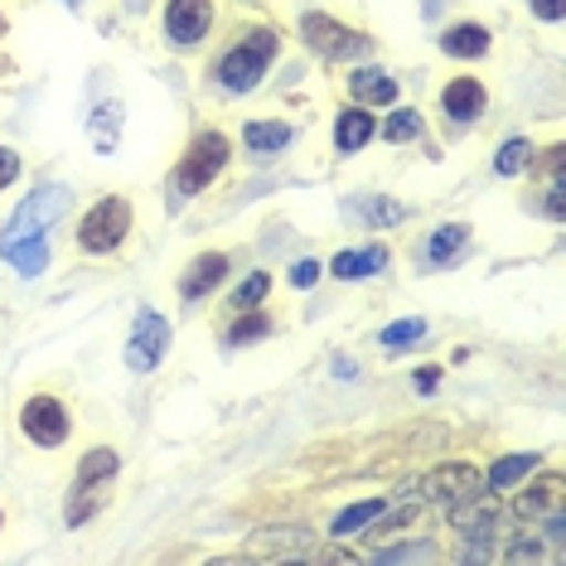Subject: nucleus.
<instances>
[{"mask_svg": "<svg viewBox=\"0 0 566 566\" xmlns=\"http://www.w3.org/2000/svg\"><path fill=\"white\" fill-rule=\"evenodd\" d=\"M276 49H281V34L272 24H248L242 40L228 44L213 59V87H223V93H252V87H262Z\"/></svg>", "mask_w": 566, "mask_h": 566, "instance_id": "1", "label": "nucleus"}, {"mask_svg": "<svg viewBox=\"0 0 566 566\" xmlns=\"http://www.w3.org/2000/svg\"><path fill=\"white\" fill-rule=\"evenodd\" d=\"M228 165H233V140H228V132H218V126H203V132L185 146V156L175 160L170 185L185 199H195V195H203V189H209L213 179L228 170Z\"/></svg>", "mask_w": 566, "mask_h": 566, "instance_id": "2", "label": "nucleus"}, {"mask_svg": "<svg viewBox=\"0 0 566 566\" xmlns=\"http://www.w3.org/2000/svg\"><path fill=\"white\" fill-rule=\"evenodd\" d=\"M132 223H136L132 199H122V195L97 199L93 209L78 218V248H83L87 256H112L126 238H132Z\"/></svg>", "mask_w": 566, "mask_h": 566, "instance_id": "3", "label": "nucleus"}, {"mask_svg": "<svg viewBox=\"0 0 566 566\" xmlns=\"http://www.w3.org/2000/svg\"><path fill=\"white\" fill-rule=\"evenodd\" d=\"M73 209V189L69 185H40L30 189V199L20 203L15 213H10L6 233H0V248L6 242H24V238H49V228L63 223Z\"/></svg>", "mask_w": 566, "mask_h": 566, "instance_id": "4", "label": "nucleus"}, {"mask_svg": "<svg viewBox=\"0 0 566 566\" xmlns=\"http://www.w3.org/2000/svg\"><path fill=\"white\" fill-rule=\"evenodd\" d=\"M20 431H24V441H34L44 450H59L73 436V417H69V407H63L54 392H34V397H24L20 402Z\"/></svg>", "mask_w": 566, "mask_h": 566, "instance_id": "5", "label": "nucleus"}, {"mask_svg": "<svg viewBox=\"0 0 566 566\" xmlns=\"http://www.w3.org/2000/svg\"><path fill=\"white\" fill-rule=\"evenodd\" d=\"M301 40L315 49L325 63H344V59H358V54H368V40L354 30V24H344V20H334V15H319V10H311V15L301 20Z\"/></svg>", "mask_w": 566, "mask_h": 566, "instance_id": "6", "label": "nucleus"}, {"mask_svg": "<svg viewBox=\"0 0 566 566\" xmlns=\"http://www.w3.org/2000/svg\"><path fill=\"white\" fill-rule=\"evenodd\" d=\"M213 0H165V40L175 49H199L213 34Z\"/></svg>", "mask_w": 566, "mask_h": 566, "instance_id": "7", "label": "nucleus"}, {"mask_svg": "<svg viewBox=\"0 0 566 566\" xmlns=\"http://www.w3.org/2000/svg\"><path fill=\"white\" fill-rule=\"evenodd\" d=\"M165 354H170V319L160 311H140L136 325H132V339H126V368L156 373Z\"/></svg>", "mask_w": 566, "mask_h": 566, "instance_id": "8", "label": "nucleus"}, {"mask_svg": "<svg viewBox=\"0 0 566 566\" xmlns=\"http://www.w3.org/2000/svg\"><path fill=\"white\" fill-rule=\"evenodd\" d=\"M484 494V470H474L470 460H446V465H436L427 480H421V499H431V504H465V499Z\"/></svg>", "mask_w": 566, "mask_h": 566, "instance_id": "9", "label": "nucleus"}, {"mask_svg": "<svg viewBox=\"0 0 566 566\" xmlns=\"http://www.w3.org/2000/svg\"><path fill=\"white\" fill-rule=\"evenodd\" d=\"M228 272H233V256L228 252H199L195 262L179 272V301H203V295H213L218 286L228 281Z\"/></svg>", "mask_w": 566, "mask_h": 566, "instance_id": "10", "label": "nucleus"}, {"mask_svg": "<svg viewBox=\"0 0 566 566\" xmlns=\"http://www.w3.org/2000/svg\"><path fill=\"white\" fill-rule=\"evenodd\" d=\"M484 107H489V87H484L480 78H470V73H460V78H450V83L441 87V112H446L450 126L480 122Z\"/></svg>", "mask_w": 566, "mask_h": 566, "instance_id": "11", "label": "nucleus"}, {"mask_svg": "<svg viewBox=\"0 0 566 566\" xmlns=\"http://www.w3.org/2000/svg\"><path fill=\"white\" fill-rule=\"evenodd\" d=\"M513 513H518L523 523H543L552 513H566V480L557 470H547L543 480H533L518 499H513Z\"/></svg>", "mask_w": 566, "mask_h": 566, "instance_id": "12", "label": "nucleus"}, {"mask_svg": "<svg viewBox=\"0 0 566 566\" xmlns=\"http://www.w3.org/2000/svg\"><path fill=\"white\" fill-rule=\"evenodd\" d=\"M388 262H392V252L382 248V242H368V248H344V252L329 256V276L334 281H368V276H378Z\"/></svg>", "mask_w": 566, "mask_h": 566, "instance_id": "13", "label": "nucleus"}, {"mask_svg": "<svg viewBox=\"0 0 566 566\" xmlns=\"http://www.w3.org/2000/svg\"><path fill=\"white\" fill-rule=\"evenodd\" d=\"M489 49H494V34L484 20H450L441 30V54L450 59H484Z\"/></svg>", "mask_w": 566, "mask_h": 566, "instance_id": "14", "label": "nucleus"}, {"mask_svg": "<svg viewBox=\"0 0 566 566\" xmlns=\"http://www.w3.org/2000/svg\"><path fill=\"white\" fill-rule=\"evenodd\" d=\"M373 136H378V117H373L368 107H344L339 117H334V150H339V156H358Z\"/></svg>", "mask_w": 566, "mask_h": 566, "instance_id": "15", "label": "nucleus"}, {"mask_svg": "<svg viewBox=\"0 0 566 566\" xmlns=\"http://www.w3.org/2000/svg\"><path fill=\"white\" fill-rule=\"evenodd\" d=\"M291 140H295V126L291 122H248V126H242V150L256 156V160L281 156Z\"/></svg>", "mask_w": 566, "mask_h": 566, "instance_id": "16", "label": "nucleus"}, {"mask_svg": "<svg viewBox=\"0 0 566 566\" xmlns=\"http://www.w3.org/2000/svg\"><path fill=\"white\" fill-rule=\"evenodd\" d=\"M349 97L358 107H397V78L382 69H354L349 73Z\"/></svg>", "mask_w": 566, "mask_h": 566, "instance_id": "17", "label": "nucleus"}, {"mask_svg": "<svg viewBox=\"0 0 566 566\" xmlns=\"http://www.w3.org/2000/svg\"><path fill=\"white\" fill-rule=\"evenodd\" d=\"M494 523H499V504L484 494L465 499V504H450V527H460V533H470V537L494 533Z\"/></svg>", "mask_w": 566, "mask_h": 566, "instance_id": "18", "label": "nucleus"}, {"mask_svg": "<svg viewBox=\"0 0 566 566\" xmlns=\"http://www.w3.org/2000/svg\"><path fill=\"white\" fill-rule=\"evenodd\" d=\"M470 233H474V228L460 223V218H455V223H441V228H436V233L427 238V262H431V266H450L460 252H465Z\"/></svg>", "mask_w": 566, "mask_h": 566, "instance_id": "19", "label": "nucleus"}, {"mask_svg": "<svg viewBox=\"0 0 566 566\" xmlns=\"http://www.w3.org/2000/svg\"><path fill=\"white\" fill-rule=\"evenodd\" d=\"M533 470H537V455H533V450H513V455L494 460V465L484 470V489H513L518 480H527Z\"/></svg>", "mask_w": 566, "mask_h": 566, "instance_id": "20", "label": "nucleus"}, {"mask_svg": "<svg viewBox=\"0 0 566 566\" xmlns=\"http://www.w3.org/2000/svg\"><path fill=\"white\" fill-rule=\"evenodd\" d=\"M117 470H122L117 450H112V446H93V450H83L78 474H73V480H78V484H112V480H117Z\"/></svg>", "mask_w": 566, "mask_h": 566, "instance_id": "21", "label": "nucleus"}, {"mask_svg": "<svg viewBox=\"0 0 566 566\" xmlns=\"http://www.w3.org/2000/svg\"><path fill=\"white\" fill-rule=\"evenodd\" d=\"M0 256H6L10 266H15L20 276H40L49 266V238H24V242H6L0 248Z\"/></svg>", "mask_w": 566, "mask_h": 566, "instance_id": "22", "label": "nucleus"}, {"mask_svg": "<svg viewBox=\"0 0 566 566\" xmlns=\"http://www.w3.org/2000/svg\"><path fill=\"white\" fill-rule=\"evenodd\" d=\"M107 499H112L107 484H78L73 480V494H69V504H63V518H69V527H83L97 509H107Z\"/></svg>", "mask_w": 566, "mask_h": 566, "instance_id": "23", "label": "nucleus"}, {"mask_svg": "<svg viewBox=\"0 0 566 566\" xmlns=\"http://www.w3.org/2000/svg\"><path fill=\"white\" fill-rule=\"evenodd\" d=\"M382 509H388V499H364V504H349L344 513H334V518H329V537H354V533H364L373 518H382Z\"/></svg>", "mask_w": 566, "mask_h": 566, "instance_id": "24", "label": "nucleus"}, {"mask_svg": "<svg viewBox=\"0 0 566 566\" xmlns=\"http://www.w3.org/2000/svg\"><path fill=\"white\" fill-rule=\"evenodd\" d=\"M533 160H537V146L527 136H509L504 146H499V156H494V175H523V170H533Z\"/></svg>", "mask_w": 566, "mask_h": 566, "instance_id": "25", "label": "nucleus"}, {"mask_svg": "<svg viewBox=\"0 0 566 566\" xmlns=\"http://www.w3.org/2000/svg\"><path fill=\"white\" fill-rule=\"evenodd\" d=\"M354 213L364 218L368 228H397V223H407V218H411L407 203L382 199V195H378V199H358V203H354Z\"/></svg>", "mask_w": 566, "mask_h": 566, "instance_id": "26", "label": "nucleus"}, {"mask_svg": "<svg viewBox=\"0 0 566 566\" xmlns=\"http://www.w3.org/2000/svg\"><path fill=\"white\" fill-rule=\"evenodd\" d=\"M266 334H272V315L262 311V305H256V311H238V319L233 325H228V344H262Z\"/></svg>", "mask_w": 566, "mask_h": 566, "instance_id": "27", "label": "nucleus"}, {"mask_svg": "<svg viewBox=\"0 0 566 566\" xmlns=\"http://www.w3.org/2000/svg\"><path fill=\"white\" fill-rule=\"evenodd\" d=\"M421 132H427V122H421L411 107H392V112H388V122L378 126V136L388 140V146H407V140H417Z\"/></svg>", "mask_w": 566, "mask_h": 566, "instance_id": "28", "label": "nucleus"}, {"mask_svg": "<svg viewBox=\"0 0 566 566\" xmlns=\"http://www.w3.org/2000/svg\"><path fill=\"white\" fill-rule=\"evenodd\" d=\"M266 295H272V272L262 266V272H252L233 295H228V305H233V311H256Z\"/></svg>", "mask_w": 566, "mask_h": 566, "instance_id": "29", "label": "nucleus"}, {"mask_svg": "<svg viewBox=\"0 0 566 566\" xmlns=\"http://www.w3.org/2000/svg\"><path fill=\"white\" fill-rule=\"evenodd\" d=\"M378 339H382V349L402 354V349H411V344L427 339V319H417V315H411V319H397V325H388V329L378 334Z\"/></svg>", "mask_w": 566, "mask_h": 566, "instance_id": "30", "label": "nucleus"}, {"mask_svg": "<svg viewBox=\"0 0 566 566\" xmlns=\"http://www.w3.org/2000/svg\"><path fill=\"white\" fill-rule=\"evenodd\" d=\"M543 170H547L552 185H566V146H562V140H552V150H547Z\"/></svg>", "mask_w": 566, "mask_h": 566, "instance_id": "31", "label": "nucleus"}, {"mask_svg": "<svg viewBox=\"0 0 566 566\" xmlns=\"http://www.w3.org/2000/svg\"><path fill=\"white\" fill-rule=\"evenodd\" d=\"M527 10H533V20L557 24V20L566 15V0H527Z\"/></svg>", "mask_w": 566, "mask_h": 566, "instance_id": "32", "label": "nucleus"}, {"mask_svg": "<svg viewBox=\"0 0 566 566\" xmlns=\"http://www.w3.org/2000/svg\"><path fill=\"white\" fill-rule=\"evenodd\" d=\"M15 179H20V156L10 146H0V195H6Z\"/></svg>", "mask_w": 566, "mask_h": 566, "instance_id": "33", "label": "nucleus"}, {"mask_svg": "<svg viewBox=\"0 0 566 566\" xmlns=\"http://www.w3.org/2000/svg\"><path fill=\"white\" fill-rule=\"evenodd\" d=\"M504 562H543V543H537V537H523V543H513L504 552Z\"/></svg>", "mask_w": 566, "mask_h": 566, "instance_id": "34", "label": "nucleus"}, {"mask_svg": "<svg viewBox=\"0 0 566 566\" xmlns=\"http://www.w3.org/2000/svg\"><path fill=\"white\" fill-rule=\"evenodd\" d=\"M417 518H421V509H417V504H407L402 513H392L388 523H382V518H373V523H378V527H373V533H397V527H411Z\"/></svg>", "mask_w": 566, "mask_h": 566, "instance_id": "35", "label": "nucleus"}, {"mask_svg": "<svg viewBox=\"0 0 566 566\" xmlns=\"http://www.w3.org/2000/svg\"><path fill=\"white\" fill-rule=\"evenodd\" d=\"M382 562H431L436 547H392V552H378Z\"/></svg>", "mask_w": 566, "mask_h": 566, "instance_id": "36", "label": "nucleus"}, {"mask_svg": "<svg viewBox=\"0 0 566 566\" xmlns=\"http://www.w3.org/2000/svg\"><path fill=\"white\" fill-rule=\"evenodd\" d=\"M319 281V266L311 262V256H301V262L291 266V286H315Z\"/></svg>", "mask_w": 566, "mask_h": 566, "instance_id": "37", "label": "nucleus"}, {"mask_svg": "<svg viewBox=\"0 0 566 566\" xmlns=\"http://www.w3.org/2000/svg\"><path fill=\"white\" fill-rule=\"evenodd\" d=\"M543 209H547L552 223H562V218H566V185H552V189H547V203H543Z\"/></svg>", "mask_w": 566, "mask_h": 566, "instance_id": "38", "label": "nucleus"}, {"mask_svg": "<svg viewBox=\"0 0 566 566\" xmlns=\"http://www.w3.org/2000/svg\"><path fill=\"white\" fill-rule=\"evenodd\" d=\"M441 388V368L427 364V368H417V392H436Z\"/></svg>", "mask_w": 566, "mask_h": 566, "instance_id": "39", "label": "nucleus"}, {"mask_svg": "<svg viewBox=\"0 0 566 566\" xmlns=\"http://www.w3.org/2000/svg\"><path fill=\"white\" fill-rule=\"evenodd\" d=\"M0 527H6V509H0Z\"/></svg>", "mask_w": 566, "mask_h": 566, "instance_id": "40", "label": "nucleus"}, {"mask_svg": "<svg viewBox=\"0 0 566 566\" xmlns=\"http://www.w3.org/2000/svg\"><path fill=\"white\" fill-rule=\"evenodd\" d=\"M0 34H6V15H0Z\"/></svg>", "mask_w": 566, "mask_h": 566, "instance_id": "41", "label": "nucleus"}]
</instances>
